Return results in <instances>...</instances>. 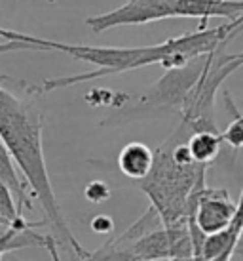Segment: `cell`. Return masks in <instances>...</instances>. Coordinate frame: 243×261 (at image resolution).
Segmentation results:
<instances>
[{
  "label": "cell",
  "instance_id": "1",
  "mask_svg": "<svg viewBox=\"0 0 243 261\" xmlns=\"http://www.w3.org/2000/svg\"><path fill=\"white\" fill-rule=\"evenodd\" d=\"M0 138L14 154L17 166L25 175V181L33 189V195L40 200L48 223L59 232L61 244H67L78 257H92L74 239L63 210L51 187L46 156L42 147V116L29 101L15 97L10 90L0 86Z\"/></svg>",
  "mask_w": 243,
  "mask_h": 261
},
{
  "label": "cell",
  "instance_id": "2",
  "mask_svg": "<svg viewBox=\"0 0 243 261\" xmlns=\"http://www.w3.org/2000/svg\"><path fill=\"white\" fill-rule=\"evenodd\" d=\"M205 164L183 166L173 160L171 145L165 141L156 149L152 172L143 179L141 189L148 195L150 204L162 216L165 225L188 219L190 196L205 185Z\"/></svg>",
  "mask_w": 243,
  "mask_h": 261
},
{
  "label": "cell",
  "instance_id": "3",
  "mask_svg": "<svg viewBox=\"0 0 243 261\" xmlns=\"http://www.w3.org/2000/svg\"><path fill=\"white\" fill-rule=\"evenodd\" d=\"M48 50L63 51L74 59L97 65V71L78 74V76H61V79L44 80L38 88H33V94H44L57 88H69L74 84L89 82V80L110 76V74L128 73L135 69H143L148 65H162L167 58V42L143 46V48H99V46H86V44H63L46 40Z\"/></svg>",
  "mask_w": 243,
  "mask_h": 261
},
{
  "label": "cell",
  "instance_id": "4",
  "mask_svg": "<svg viewBox=\"0 0 243 261\" xmlns=\"http://www.w3.org/2000/svg\"><path fill=\"white\" fill-rule=\"evenodd\" d=\"M239 67H243V51H239V54H226L221 48V50L209 54L207 65L203 69L200 80L194 84V88L188 92L185 103H183L180 128H185L188 134L201 130L219 132L217 124H215L217 90Z\"/></svg>",
  "mask_w": 243,
  "mask_h": 261
},
{
  "label": "cell",
  "instance_id": "5",
  "mask_svg": "<svg viewBox=\"0 0 243 261\" xmlns=\"http://www.w3.org/2000/svg\"><path fill=\"white\" fill-rule=\"evenodd\" d=\"M209 56H201V58L192 59L190 63L185 67H177V69H167L165 74L158 80L156 84L146 88L143 94L131 95V99L135 103L131 105H122L126 107L120 111L118 115L110 116L108 122L105 120L103 124H124L126 120H131L135 116L148 113V111H179L183 109L188 92L194 88V84L200 80L203 69L207 65Z\"/></svg>",
  "mask_w": 243,
  "mask_h": 261
},
{
  "label": "cell",
  "instance_id": "6",
  "mask_svg": "<svg viewBox=\"0 0 243 261\" xmlns=\"http://www.w3.org/2000/svg\"><path fill=\"white\" fill-rule=\"evenodd\" d=\"M177 17V0H128L116 10L87 19V27L93 33H103L126 25H146Z\"/></svg>",
  "mask_w": 243,
  "mask_h": 261
},
{
  "label": "cell",
  "instance_id": "7",
  "mask_svg": "<svg viewBox=\"0 0 243 261\" xmlns=\"http://www.w3.org/2000/svg\"><path fill=\"white\" fill-rule=\"evenodd\" d=\"M236 210L237 204L232 202L228 191L205 187L203 191H200L192 216L188 219H192L200 227L201 232L213 234V232L226 229L232 223Z\"/></svg>",
  "mask_w": 243,
  "mask_h": 261
},
{
  "label": "cell",
  "instance_id": "8",
  "mask_svg": "<svg viewBox=\"0 0 243 261\" xmlns=\"http://www.w3.org/2000/svg\"><path fill=\"white\" fill-rule=\"evenodd\" d=\"M243 234V189L232 223L219 232L207 234L203 242V259H232Z\"/></svg>",
  "mask_w": 243,
  "mask_h": 261
},
{
  "label": "cell",
  "instance_id": "9",
  "mask_svg": "<svg viewBox=\"0 0 243 261\" xmlns=\"http://www.w3.org/2000/svg\"><path fill=\"white\" fill-rule=\"evenodd\" d=\"M243 15V0H177V17H198L207 27L209 17L237 19Z\"/></svg>",
  "mask_w": 243,
  "mask_h": 261
},
{
  "label": "cell",
  "instance_id": "10",
  "mask_svg": "<svg viewBox=\"0 0 243 261\" xmlns=\"http://www.w3.org/2000/svg\"><path fill=\"white\" fill-rule=\"evenodd\" d=\"M154 160H156V151H152L150 147L141 141H131L122 147L120 154H118V168L129 179L143 181L152 172Z\"/></svg>",
  "mask_w": 243,
  "mask_h": 261
},
{
  "label": "cell",
  "instance_id": "11",
  "mask_svg": "<svg viewBox=\"0 0 243 261\" xmlns=\"http://www.w3.org/2000/svg\"><path fill=\"white\" fill-rule=\"evenodd\" d=\"M17 162H15L12 151L8 149V145L4 143V139L0 138V179L6 183L8 187L14 191L17 204H19V210L27 208L33 210V198L27 195V185L29 183L23 181L19 174H17Z\"/></svg>",
  "mask_w": 243,
  "mask_h": 261
},
{
  "label": "cell",
  "instance_id": "12",
  "mask_svg": "<svg viewBox=\"0 0 243 261\" xmlns=\"http://www.w3.org/2000/svg\"><path fill=\"white\" fill-rule=\"evenodd\" d=\"M186 143L190 147V152H192L194 160L198 164H211L219 154H221L222 143H224V138L219 132H211V130H201V132H194L188 136Z\"/></svg>",
  "mask_w": 243,
  "mask_h": 261
},
{
  "label": "cell",
  "instance_id": "13",
  "mask_svg": "<svg viewBox=\"0 0 243 261\" xmlns=\"http://www.w3.org/2000/svg\"><path fill=\"white\" fill-rule=\"evenodd\" d=\"M224 101H226V105H228V111L232 113L234 120L230 122V126L226 128V130L222 132V138H224V143H228L232 149H236L237 151V149H241L243 147V115L236 109V105L232 103L228 94L224 95Z\"/></svg>",
  "mask_w": 243,
  "mask_h": 261
},
{
  "label": "cell",
  "instance_id": "14",
  "mask_svg": "<svg viewBox=\"0 0 243 261\" xmlns=\"http://www.w3.org/2000/svg\"><path fill=\"white\" fill-rule=\"evenodd\" d=\"M0 216H4L10 223H15L17 219L23 218L14 191L8 187L2 179H0Z\"/></svg>",
  "mask_w": 243,
  "mask_h": 261
},
{
  "label": "cell",
  "instance_id": "15",
  "mask_svg": "<svg viewBox=\"0 0 243 261\" xmlns=\"http://www.w3.org/2000/svg\"><path fill=\"white\" fill-rule=\"evenodd\" d=\"M84 196H86V200H89V202L101 204L110 198V189H108V185L105 181L95 179V181H89L84 187Z\"/></svg>",
  "mask_w": 243,
  "mask_h": 261
},
{
  "label": "cell",
  "instance_id": "16",
  "mask_svg": "<svg viewBox=\"0 0 243 261\" xmlns=\"http://www.w3.org/2000/svg\"><path fill=\"white\" fill-rule=\"evenodd\" d=\"M0 38H4V40H15V42H31V44H36V46H42L44 50H48L46 38L29 37V35L15 33V31H10V29H2V27H0Z\"/></svg>",
  "mask_w": 243,
  "mask_h": 261
},
{
  "label": "cell",
  "instance_id": "17",
  "mask_svg": "<svg viewBox=\"0 0 243 261\" xmlns=\"http://www.w3.org/2000/svg\"><path fill=\"white\" fill-rule=\"evenodd\" d=\"M89 229L97 234H110L114 231V219L110 216H105V214H99L89 221Z\"/></svg>",
  "mask_w": 243,
  "mask_h": 261
},
{
  "label": "cell",
  "instance_id": "18",
  "mask_svg": "<svg viewBox=\"0 0 243 261\" xmlns=\"http://www.w3.org/2000/svg\"><path fill=\"white\" fill-rule=\"evenodd\" d=\"M48 2H50V4H53V2H55V0H48Z\"/></svg>",
  "mask_w": 243,
  "mask_h": 261
}]
</instances>
